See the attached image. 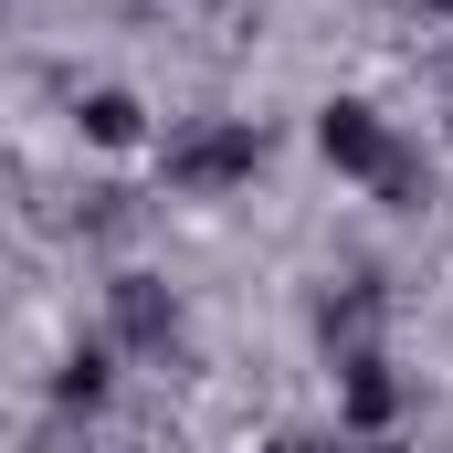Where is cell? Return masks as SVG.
<instances>
[{
	"label": "cell",
	"instance_id": "5b68a950",
	"mask_svg": "<svg viewBox=\"0 0 453 453\" xmlns=\"http://www.w3.org/2000/svg\"><path fill=\"white\" fill-rule=\"evenodd\" d=\"M74 116H85V137H96V148H137V137H148V106H137L127 85H96Z\"/></svg>",
	"mask_w": 453,
	"mask_h": 453
},
{
	"label": "cell",
	"instance_id": "6da1fadb",
	"mask_svg": "<svg viewBox=\"0 0 453 453\" xmlns=\"http://www.w3.org/2000/svg\"><path fill=\"white\" fill-rule=\"evenodd\" d=\"M317 148H327V169H338V180H380V190H411V180H401V148H390V127H380V106H358V96L317 106Z\"/></svg>",
	"mask_w": 453,
	"mask_h": 453
},
{
	"label": "cell",
	"instance_id": "7a4b0ae2",
	"mask_svg": "<svg viewBox=\"0 0 453 453\" xmlns=\"http://www.w3.org/2000/svg\"><path fill=\"white\" fill-rule=\"evenodd\" d=\"M264 169V127H201L169 148V190H232Z\"/></svg>",
	"mask_w": 453,
	"mask_h": 453
},
{
	"label": "cell",
	"instance_id": "3957f363",
	"mask_svg": "<svg viewBox=\"0 0 453 453\" xmlns=\"http://www.w3.org/2000/svg\"><path fill=\"white\" fill-rule=\"evenodd\" d=\"M338 411H348V433H380V422L401 411V380H390V369H380L369 348H358V358L338 369Z\"/></svg>",
	"mask_w": 453,
	"mask_h": 453
},
{
	"label": "cell",
	"instance_id": "277c9868",
	"mask_svg": "<svg viewBox=\"0 0 453 453\" xmlns=\"http://www.w3.org/2000/svg\"><path fill=\"white\" fill-rule=\"evenodd\" d=\"M169 327H180V306H169L148 274H127V285H116V338L127 348H169Z\"/></svg>",
	"mask_w": 453,
	"mask_h": 453
},
{
	"label": "cell",
	"instance_id": "ba28073f",
	"mask_svg": "<svg viewBox=\"0 0 453 453\" xmlns=\"http://www.w3.org/2000/svg\"><path fill=\"white\" fill-rule=\"evenodd\" d=\"M422 11H453V0H422Z\"/></svg>",
	"mask_w": 453,
	"mask_h": 453
},
{
	"label": "cell",
	"instance_id": "52a82bcc",
	"mask_svg": "<svg viewBox=\"0 0 453 453\" xmlns=\"http://www.w3.org/2000/svg\"><path fill=\"white\" fill-rule=\"evenodd\" d=\"M274 453H317V443H274Z\"/></svg>",
	"mask_w": 453,
	"mask_h": 453
},
{
	"label": "cell",
	"instance_id": "8992f818",
	"mask_svg": "<svg viewBox=\"0 0 453 453\" xmlns=\"http://www.w3.org/2000/svg\"><path fill=\"white\" fill-rule=\"evenodd\" d=\"M53 390H64V401H106V348H85V358H74Z\"/></svg>",
	"mask_w": 453,
	"mask_h": 453
}]
</instances>
